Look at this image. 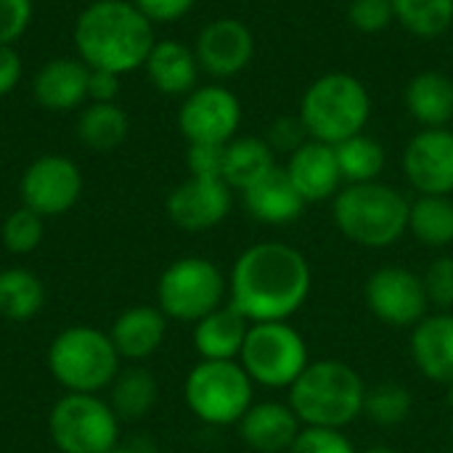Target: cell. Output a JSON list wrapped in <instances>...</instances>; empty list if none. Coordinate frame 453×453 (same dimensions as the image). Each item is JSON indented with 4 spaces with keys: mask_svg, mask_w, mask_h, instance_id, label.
<instances>
[{
    "mask_svg": "<svg viewBox=\"0 0 453 453\" xmlns=\"http://www.w3.org/2000/svg\"><path fill=\"white\" fill-rule=\"evenodd\" d=\"M313 271L308 257L284 242L247 247L228 273V303L250 321H289L311 297Z\"/></svg>",
    "mask_w": 453,
    "mask_h": 453,
    "instance_id": "1",
    "label": "cell"
},
{
    "mask_svg": "<svg viewBox=\"0 0 453 453\" xmlns=\"http://www.w3.org/2000/svg\"><path fill=\"white\" fill-rule=\"evenodd\" d=\"M77 58L90 69L130 74L143 69L157 35L154 24L135 8L133 0L88 3L72 29Z\"/></svg>",
    "mask_w": 453,
    "mask_h": 453,
    "instance_id": "2",
    "label": "cell"
},
{
    "mask_svg": "<svg viewBox=\"0 0 453 453\" xmlns=\"http://www.w3.org/2000/svg\"><path fill=\"white\" fill-rule=\"evenodd\" d=\"M364 377L345 361H311L305 372L287 390V403L303 427L345 430L364 417L366 403Z\"/></svg>",
    "mask_w": 453,
    "mask_h": 453,
    "instance_id": "3",
    "label": "cell"
},
{
    "mask_svg": "<svg viewBox=\"0 0 453 453\" xmlns=\"http://www.w3.org/2000/svg\"><path fill=\"white\" fill-rule=\"evenodd\" d=\"M411 202L382 180L342 186L332 199L337 231L364 250H388L409 234Z\"/></svg>",
    "mask_w": 453,
    "mask_h": 453,
    "instance_id": "4",
    "label": "cell"
},
{
    "mask_svg": "<svg viewBox=\"0 0 453 453\" xmlns=\"http://www.w3.org/2000/svg\"><path fill=\"white\" fill-rule=\"evenodd\" d=\"M297 117L308 138L337 146L366 130L372 119L369 88L350 72H326L305 88Z\"/></svg>",
    "mask_w": 453,
    "mask_h": 453,
    "instance_id": "5",
    "label": "cell"
},
{
    "mask_svg": "<svg viewBox=\"0 0 453 453\" xmlns=\"http://www.w3.org/2000/svg\"><path fill=\"white\" fill-rule=\"evenodd\" d=\"M119 353L111 337L96 326H69L48 348L50 377L66 393H101L119 374Z\"/></svg>",
    "mask_w": 453,
    "mask_h": 453,
    "instance_id": "6",
    "label": "cell"
},
{
    "mask_svg": "<svg viewBox=\"0 0 453 453\" xmlns=\"http://www.w3.org/2000/svg\"><path fill=\"white\" fill-rule=\"evenodd\" d=\"M188 411L210 427H231L255 403V382L239 361H199L183 385Z\"/></svg>",
    "mask_w": 453,
    "mask_h": 453,
    "instance_id": "7",
    "label": "cell"
},
{
    "mask_svg": "<svg viewBox=\"0 0 453 453\" xmlns=\"http://www.w3.org/2000/svg\"><path fill=\"white\" fill-rule=\"evenodd\" d=\"M228 303V276L207 257L188 255L170 263L157 284V308L183 324H196Z\"/></svg>",
    "mask_w": 453,
    "mask_h": 453,
    "instance_id": "8",
    "label": "cell"
},
{
    "mask_svg": "<svg viewBox=\"0 0 453 453\" xmlns=\"http://www.w3.org/2000/svg\"><path fill=\"white\" fill-rule=\"evenodd\" d=\"M250 380L268 390H289L311 364L305 337L289 321L252 324L239 353Z\"/></svg>",
    "mask_w": 453,
    "mask_h": 453,
    "instance_id": "9",
    "label": "cell"
},
{
    "mask_svg": "<svg viewBox=\"0 0 453 453\" xmlns=\"http://www.w3.org/2000/svg\"><path fill=\"white\" fill-rule=\"evenodd\" d=\"M119 417L96 393L61 395L48 417V433L61 453H109L119 446Z\"/></svg>",
    "mask_w": 453,
    "mask_h": 453,
    "instance_id": "10",
    "label": "cell"
},
{
    "mask_svg": "<svg viewBox=\"0 0 453 453\" xmlns=\"http://www.w3.org/2000/svg\"><path fill=\"white\" fill-rule=\"evenodd\" d=\"M242 125L239 96L220 85H196L178 109V130L188 143H218L226 146L236 138Z\"/></svg>",
    "mask_w": 453,
    "mask_h": 453,
    "instance_id": "11",
    "label": "cell"
},
{
    "mask_svg": "<svg viewBox=\"0 0 453 453\" xmlns=\"http://www.w3.org/2000/svg\"><path fill=\"white\" fill-rule=\"evenodd\" d=\"M364 300L372 316L393 329H414L430 308L422 276L401 265H385L369 273Z\"/></svg>",
    "mask_w": 453,
    "mask_h": 453,
    "instance_id": "12",
    "label": "cell"
},
{
    "mask_svg": "<svg viewBox=\"0 0 453 453\" xmlns=\"http://www.w3.org/2000/svg\"><path fill=\"white\" fill-rule=\"evenodd\" d=\"M19 194L24 207H29L40 218L64 215L82 196V170L72 157L42 154L27 165Z\"/></svg>",
    "mask_w": 453,
    "mask_h": 453,
    "instance_id": "13",
    "label": "cell"
},
{
    "mask_svg": "<svg viewBox=\"0 0 453 453\" xmlns=\"http://www.w3.org/2000/svg\"><path fill=\"white\" fill-rule=\"evenodd\" d=\"M403 175L417 194L451 196L453 194V130L422 127L409 138L401 157Z\"/></svg>",
    "mask_w": 453,
    "mask_h": 453,
    "instance_id": "14",
    "label": "cell"
},
{
    "mask_svg": "<svg viewBox=\"0 0 453 453\" xmlns=\"http://www.w3.org/2000/svg\"><path fill=\"white\" fill-rule=\"evenodd\" d=\"M199 69L215 80H228L242 74L255 58V35L252 29L234 16L212 19L202 27L194 42Z\"/></svg>",
    "mask_w": 453,
    "mask_h": 453,
    "instance_id": "15",
    "label": "cell"
},
{
    "mask_svg": "<svg viewBox=\"0 0 453 453\" xmlns=\"http://www.w3.org/2000/svg\"><path fill=\"white\" fill-rule=\"evenodd\" d=\"M234 188L223 178H194L188 175L183 183H178L165 202L167 218L188 231L202 234L215 226H220L234 204Z\"/></svg>",
    "mask_w": 453,
    "mask_h": 453,
    "instance_id": "16",
    "label": "cell"
},
{
    "mask_svg": "<svg viewBox=\"0 0 453 453\" xmlns=\"http://www.w3.org/2000/svg\"><path fill=\"white\" fill-rule=\"evenodd\" d=\"M284 170L305 204L334 199L337 191L345 186L334 146L313 141V138H308L295 154L287 157Z\"/></svg>",
    "mask_w": 453,
    "mask_h": 453,
    "instance_id": "17",
    "label": "cell"
},
{
    "mask_svg": "<svg viewBox=\"0 0 453 453\" xmlns=\"http://www.w3.org/2000/svg\"><path fill=\"white\" fill-rule=\"evenodd\" d=\"M411 361L435 385H453V311L427 313L411 329Z\"/></svg>",
    "mask_w": 453,
    "mask_h": 453,
    "instance_id": "18",
    "label": "cell"
},
{
    "mask_svg": "<svg viewBox=\"0 0 453 453\" xmlns=\"http://www.w3.org/2000/svg\"><path fill=\"white\" fill-rule=\"evenodd\" d=\"M236 430L250 451L287 453L297 441L303 425L287 401H263L250 406V411L239 419Z\"/></svg>",
    "mask_w": 453,
    "mask_h": 453,
    "instance_id": "19",
    "label": "cell"
},
{
    "mask_svg": "<svg viewBox=\"0 0 453 453\" xmlns=\"http://www.w3.org/2000/svg\"><path fill=\"white\" fill-rule=\"evenodd\" d=\"M90 66L77 56L45 61L32 77V96L48 111H72L88 101Z\"/></svg>",
    "mask_w": 453,
    "mask_h": 453,
    "instance_id": "20",
    "label": "cell"
},
{
    "mask_svg": "<svg viewBox=\"0 0 453 453\" xmlns=\"http://www.w3.org/2000/svg\"><path fill=\"white\" fill-rule=\"evenodd\" d=\"M167 321L170 319L157 305H135L114 319L109 337L122 361H143L162 348Z\"/></svg>",
    "mask_w": 453,
    "mask_h": 453,
    "instance_id": "21",
    "label": "cell"
},
{
    "mask_svg": "<svg viewBox=\"0 0 453 453\" xmlns=\"http://www.w3.org/2000/svg\"><path fill=\"white\" fill-rule=\"evenodd\" d=\"M242 196L247 212L265 226H289L305 210V202L292 186L284 167H273L265 178H260L255 186L242 191Z\"/></svg>",
    "mask_w": 453,
    "mask_h": 453,
    "instance_id": "22",
    "label": "cell"
},
{
    "mask_svg": "<svg viewBox=\"0 0 453 453\" xmlns=\"http://www.w3.org/2000/svg\"><path fill=\"white\" fill-rule=\"evenodd\" d=\"M149 82L165 96H188L199 85V61L194 48L180 40H157L146 64Z\"/></svg>",
    "mask_w": 453,
    "mask_h": 453,
    "instance_id": "23",
    "label": "cell"
},
{
    "mask_svg": "<svg viewBox=\"0 0 453 453\" xmlns=\"http://www.w3.org/2000/svg\"><path fill=\"white\" fill-rule=\"evenodd\" d=\"M250 321L231 305H220L194 324L191 340L202 361H239Z\"/></svg>",
    "mask_w": 453,
    "mask_h": 453,
    "instance_id": "24",
    "label": "cell"
},
{
    "mask_svg": "<svg viewBox=\"0 0 453 453\" xmlns=\"http://www.w3.org/2000/svg\"><path fill=\"white\" fill-rule=\"evenodd\" d=\"M406 111L422 127H451L453 122V77L441 69H425L406 82Z\"/></svg>",
    "mask_w": 453,
    "mask_h": 453,
    "instance_id": "25",
    "label": "cell"
},
{
    "mask_svg": "<svg viewBox=\"0 0 453 453\" xmlns=\"http://www.w3.org/2000/svg\"><path fill=\"white\" fill-rule=\"evenodd\" d=\"M276 165V151L265 138L257 135H236L226 143L223 154V180L234 191H247L260 178H265Z\"/></svg>",
    "mask_w": 453,
    "mask_h": 453,
    "instance_id": "26",
    "label": "cell"
},
{
    "mask_svg": "<svg viewBox=\"0 0 453 453\" xmlns=\"http://www.w3.org/2000/svg\"><path fill=\"white\" fill-rule=\"evenodd\" d=\"M130 133V117L117 104H88L77 117V138L90 151H114Z\"/></svg>",
    "mask_w": 453,
    "mask_h": 453,
    "instance_id": "27",
    "label": "cell"
},
{
    "mask_svg": "<svg viewBox=\"0 0 453 453\" xmlns=\"http://www.w3.org/2000/svg\"><path fill=\"white\" fill-rule=\"evenodd\" d=\"M409 234L430 250H446L453 244V199L417 194L409 210Z\"/></svg>",
    "mask_w": 453,
    "mask_h": 453,
    "instance_id": "28",
    "label": "cell"
},
{
    "mask_svg": "<svg viewBox=\"0 0 453 453\" xmlns=\"http://www.w3.org/2000/svg\"><path fill=\"white\" fill-rule=\"evenodd\" d=\"M45 289L42 281L27 268L0 271V319L5 321H29L42 311Z\"/></svg>",
    "mask_w": 453,
    "mask_h": 453,
    "instance_id": "29",
    "label": "cell"
},
{
    "mask_svg": "<svg viewBox=\"0 0 453 453\" xmlns=\"http://www.w3.org/2000/svg\"><path fill=\"white\" fill-rule=\"evenodd\" d=\"M334 151H337V162H340V173H342L345 186L380 180V175L388 165L385 146L374 135H369L366 130L337 143Z\"/></svg>",
    "mask_w": 453,
    "mask_h": 453,
    "instance_id": "30",
    "label": "cell"
},
{
    "mask_svg": "<svg viewBox=\"0 0 453 453\" xmlns=\"http://www.w3.org/2000/svg\"><path fill=\"white\" fill-rule=\"evenodd\" d=\"M111 390V398H109V406L114 409V414L125 422H135V419H143L154 403H157V380L146 372V369H119V374L114 377V382L109 385Z\"/></svg>",
    "mask_w": 453,
    "mask_h": 453,
    "instance_id": "31",
    "label": "cell"
},
{
    "mask_svg": "<svg viewBox=\"0 0 453 453\" xmlns=\"http://www.w3.org/2000/svg\"><path fill=\"white\" fill-rule=\"evenodd\" d=\"M395 21L414 37L433 40L453 27V0H393Z\"/></svg>",
    "mask_w": 453,
    "mask_h": 453,
    "instance_id": "32",
    "label": "cell"
},
{
    "mask_svg": "<svg viewBox=\"0 0 453 453\" xmlns=\"http://www.w3.org/2000/svg\"><path fill=\"white\" fill-rule=\"evenodd\" d=\"M414 398L401 382H377L366 390L364 417L380 427H398L411 417Z\"/></svg>",
    "mask_w": 453,
    "mask_h": 453,
    "instance_id": "33",
    "label": "cell"
},
{
    "mask_svg": "<svg viewBox=\"0 0 453 453\" xmlns=\"http://www.w3.org/2000/svg\"><path fill=\"white\" fill-rule=\"evenodd\" d=\"M45 218H40L37 212H32L29 207H19L13 210L5 220H3V244L11 255H29L40 247L42 242V234H45V226H42Z\"/></svg>",
    "mask_w": 453,
    "mask_h": 453,
    "instance_id": "34",
    "label": "cell"
},
{
    "mask_svg": "<svg viewBox=\"0 0 453 453\" xmlns=\"http://www.w3.org/2000/svg\"><path fill=\"white\" fill-rule=\"evenodd\" d=\"M348 21L361 35L385 32L395 21L393 0H350V5H348Z\"/></svg>",
    "mask_w": 453,
    "mask_h": 453,
    "instance_id": "35",
    "label": "cell"
},
{
    "mask_svg": "<svg viewBox=\"0 0 453 453\" xmlns=\"http://www.w3.org/2000/svg\"><path fill=\"white\" fill-rule=\"evenodd\" d=\"M422 281L427 303L435 311H453V255H438L427 265Z\"/></svg>",
    "mask_w": 453,
    "mask_h": 453,
    "instance_id": "36",
    "label": "cell"
},
{
    "mask_svg": "<svg viewBox=\"0 0 453 453\" xmlns=\"http://www.w3.org/2000/svg\"><path fill=\"white\" fill-rule=\"evenodd\" d=\"M287 453H358V449L342 430L303 427Z\"/></svg>",
    "mask_w": 453,
    "mask_h": 453,
    "instance_id": "37",
    "label": "cell"
},
{
    "mask_svg": "<svg viewBox=\"0 0 453 453\" xmlns=\"http://www.w3.org/2000/svg\"><path fill=\"white\" fill-rule=\"evenodd\" d=\"M35 16L32 0H0V45H16Z\"/></svg>",
    "mask_w": 453,
    "mask_h": 453,
    "instance_id": "38",
    "label": "cell"
},
{
    "mask_svg": "<svg viewBox=\"0 0 453 453\" xmlns=\"http://www.w3.org/2000/svg\"><path fill=\"white\" fill-rule=\"evenodd\" d=\"M265 141L276 154L289 157L308 141V130H305V125H303V119L297 114L295 117H276L273 125L268 127Z\"/></svg>",
    "mask_w": 453,
    "mask_h": 453,
    "instance_id": "39",
    "label": "cell"
},
{
    "mask_svg": "<svg viewBox=\"0 0 453 453\" xmlns=\"http://www.w3.org/2000/svg\"><path fill=\"white\" fill-rule=\"evenodd\" d=\"M223 154L226 146L218 143H188L186 165L194 178H223Z\"/></svg>",
    "mask_w": 453,
    "mask_h": 453,
    "instance_id": "40",
    "label": "cell"
},
{
    "mask_svg": "<svg viewBox=\"0 0 453 453\" xmlns=\"http://www.w3.org/2000/svg\"><path fill=\"white\" fill-rule=\"evenodd\" d=\"M133 3L154 27L180 21L196 5V0H133Z\"/></svg>",
    "mask_w": 453,
    "mask_h": 453,
    "instance_id": "41",
    "label": "cell"
},
{
    "mask_svg": "<svg viewBox=\"0 0 453 453\" xmlns=\"http://www.w3.org/2000/svg\"><path fill=\"white\" fill-rule=\"evenodd\" d=\"M122 74L106 72V69H90L88 77V101L93 104H117L122 90Z\"/></svg>",
    "mask_w": 453,
    "mask_h": 453,
    "instance_id": "42",
    "label": "cell"
},
{
    "mask_svg": "<svg viewBox=\"0 0 453 453\" xmlns=\"http://www.w3.org/2000/svg\"><path fill=\"white\" fill-rule=\"evenodd\" d=\"M21 56L16 45H0V98L13 93L16 85L21 82Z\"/></svg>",
    "mask_w": 453,
    "mask_h": 453,
    "instance_id": "43",
    "label": "cell"
},
{
    "mask_svg": "<svg viewBox=\"0 0 453 453\" xmlns=\"http://www.w3.org/2000/svg\"><path fill=\"white\" fill-rule=\"evenodd\" d=\"M358 453H401L398 449H393V446H385V443H377V446H369V449H364V451Z\"/></svg>",
    "mask_w": 453,
    "mask_h": 453,
    "instance_id": "44",
    "label": "cell"
},
{
    "mask_svg": "<svg viewBox=\"0 0 453 453\" xmlns=\"http://www.w3.org/2000/svg\"><path fill=\"white\" fill-rule=\"evenodd\" d=\"M446 409H449V411L453 414V385H449V388H446Z\"/></svg>",
    "mask_w": 453,
    "mask_h": 453,
    "instance_id": "45",
    "label": "cell"
},
{
    "mask_svg": "<svg viewBox=\"0 0 453 453\" xmlns=\"http://www.w3.org/2000/svg\"><path fill=\"white\" fill-rule=\"evenodd\" d=\"M109 453H141L138 449H130V446H117V449H111Z\"/></svg>",
    "mask_w": 453,
    "mask_h": 453,
    "instance_id": "46",
    "label": "cell"
},
{
    "mask_svg": "<svg viewBox=\"0 0 453 453\" xmlns=\"http://www.w3.org/2000/svg\"><path fill=\"white\" fill-rule=\"evenodd\" d=\"M88 3H104V0H88Z\"/></svg>",
    "mask_w": 453,
    "mask_h": 453,
    "instance_id": "47",
    "label": "cell"
},
{
    "mask_svg": "<svg viewBox=\"0 0 453 453\" xmlns=\"http://www.w3.org/2000/svg\"><path fill=\"white\" fill-rule=\"evenodd\" d=\"M451 443H453V425H451Z\"/></svg>",
    "mask_w": 453,
    "mask_h": 453,
    "instance_id": "48",
    "label": "cell"
},
{
    "mask_svg": "<svg viewBox=\"0 0 453 453\" xmlns=\"http://www.w3.org/2000/svg\"><path fill=\"white\" fill-rule=\"evenodd\" d=\"M441 453H453V451H441Z\"/></svg>",
    "mask_w": 453,
    "mask_h": 453,
    "instance_id": "49",
    "label": "cell"
},
{
    "mask_svg": "<svg viewBox=\"0 0 453 453\" xmlns=\"http://www.w3.org/2000/svg\"><path fill=\"white\" fill-rule=\"evenodd\" d=\"M451 130H453V122H451Z\"/></svg>",
    "mask_w": 453,
    "mask_h": 453,
    "instance_id": "50",
    "label": "cell"
},
{
    "mask_svg": "<svg viewBox=\"0 0 453 453\" xmlns=\"http://www.w3.org/2000/svg\"><path fill=\"white\" fill-rule=\"evenodd\" d=\"M451 53H453V45H451Z\"/></svg>",
    "mask_w": 453,
    "mask_h": 453,
    "instance_id": "51",
    "label": "cell"
}]
</instances>
